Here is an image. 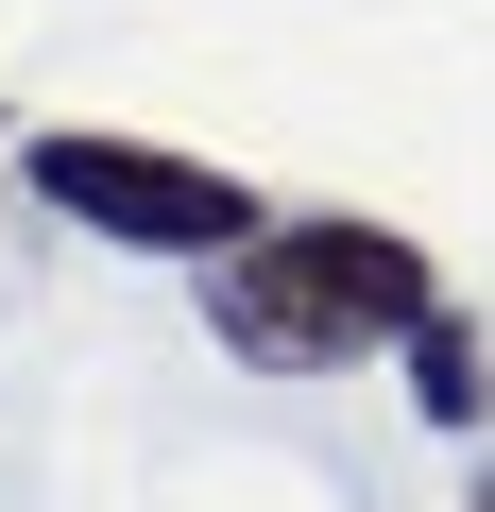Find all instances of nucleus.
<instances>
[{"instance_id": "obj_1", "label": "nucleus", "mask_w": 495, "mask_h": 512, "mask_svg": "<svg viewBox=\"0 0 495 512\" xmlns=\"http://www.w3.org/2000/svg\"><path fill=\"white\" fill-rule=\"evenodd\" d=\"M427 308H444L427 239H410V222H359V205L257 222V239L205 274V342H222V359H257V376H342V359H393Z\"/></svg>"}, {"instance_id": "obj_2", "label": "nucleus", "mask_w": 495, "mask_h": 512, "mask_svg": "<svg viewBox=\"0 0 495 512\" xmlns=\"http://www.w3.org/2000/svg\"><path fill=\"white\" fill-rule=\"evenodd\" d=\"M18 188H35L52 222L120 239V256H171V274H222V256L274 222L239 171H205V154H171V137H86V120H52V137L18 154Z\"/></svg>"}, {"instance_id": "obj_3", "label": "nucleus", "mask_w": 495, "mask_h": 512, "mask_svg": "<svg viewBox=\"0 0 495 512\" xmlns=\"http://www.w3.org/2000/svg\"><path fill=\"white\" fill-rule=\"evenodd\" d=\"M410 410H427V427H495V359H478V325H461V308H427V325H410Z\"/></svg>"}, {"instance_id": "obj_4", "label": "nucleus", "mask_w": 495, "mask_h": 512, "mask_svg": "<svg viewBox=\"0 0 495 512\" xmlns=\"http://www.w3.org/2000/svg\"><path fill=\"white\" fill-rule=\"evenodd\" d=\"M461 512H495V478H478V495H461Z\"/></svg>"}]
</instances>
